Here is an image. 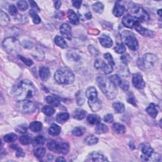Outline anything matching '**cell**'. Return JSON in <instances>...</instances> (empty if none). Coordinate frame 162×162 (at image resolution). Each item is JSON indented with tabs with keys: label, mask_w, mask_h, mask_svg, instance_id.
Segmentation results:
<instances>
[{
	"label": "cell",
	"mask_w": 162,
	"mask_h": 162,
	"mask_svg": "<svg viewBox=\"0 0 162 162\" xmlns=\"http://www.w3.org/2000/svg\"><path fill=\"white\" fill-rule=\"evenodd\" d=\"M146 111L150 116L154 118L157 116L158 113V106L154 103H151L148 106V108L146 109Z\"/></svg>",
	"instance_id": "21"
},
{
	"label": "cell",
	"mask_w": 162,
	"mask_h": 162,
	"mask_svg": "<svg viewBox=\"0 0 162 162\" xmlns=\"http://www.w3.org/2000/svg\"><path fill=\"white\" fill-rule=\"evenodd\" d=\"M45 100L47 103L52 106L58 107L60 105V100L57 98L53 96H47V97H46Z\"/></svg>",
	"instance_id": "25"
},
{
	"label": "cell",
	"mask_w": 162,
	"mask_h": 162,
	"mask_svg": "<svg viewBox=\"0 0 162 162\" xmlns=\"http://www.w3.org/2000/svg\"><path fill=\"white\" fill-rule=\"evenodd\" d=\"M46 142L45 137L43 136H38L35 138L33 141V145L34 146H43Z\"/></svg>",
	"instance_id": "37"
},
{
	"label": "cell",
	"mask_w": 162,
	"mask_h": 162,
	"mask_svg": "<svg viewBox=\"0 0 162 162\" xmlns=\"http://www.w3.org/2000/svg\"><path fill=\"white\" fill-rule=\"evenodd\" d=\"M137 22H138V20L136 19V18L134 16L129 15V14L125 15L122 20L123 25L125 27L130 28V29L133 28Z\"/></svg>",
	"instance_id": "12"
},
{
	"label": "cell",
	"mask_w": 162,
	"mask_h": 162,
	"mask_svg": "<svg viewBox=\"0 0 162 162\" xmlns=\"http://www.w3.org/2000/svg\"><path fill=\"white\" fill-rule=\"evenodd\" d=\"M86 129L83 127H77L73 129L72 134L75 136H81L85 133Z\"/></svg>",
	"instance_id": "43"
},
{
	"label": "cell",
	"mask_w": 162,
	"mask_h": 162,
	"mask_svg": "<svg viewBox=\"0 0 162 162\" xmlns=\"http://www.w3.org/2000/svg\"><path fill=\"white\" fill-rule=\"evenodd\" d=\"M46 154V148H39L34 150V154L38 158H43Z\"/></svg>",
	"instance_id": "42"
},
{
	"label": "cell",
	"mask_w": 162,
	"mask_h": 162,
	"mask_svg": "<svg viewBox=\"0 0 162 162\" xmlns=\"http://www.w3.org/2000/svg\"><path fill=\"white\" fill-rule=\"evenodd\" d=\"M74 7L77 8H80L81 7V5H82V1H73L72 2Z\"/></svg>",
	"instance_id": "58"
},
{
	"label": "cell",
	"mask_w": 162,
	"mask_h": 162,
	"mask_svg": "<svg viewBox=\"0 0 162 162\" xmlns=\"http://www.w3.org/2000/svg\"><path fill=\"white\" fill-rule=\"evenodd\" d=\"M16 157L17 158H20V157H23L25 156V153L23 152V149L22 148H20V147L16 149Z\"/></svg>",
	"instance_id": "55"
},
{
	"label": "cell",
	"mask_w": 162,
	"mask_h": 162,
	"mask_svg": "<svg viewBox=\"0 0 162 162\" xmlns=\"http://www.w3.org/2000/svg\"><path fill=\"white\" fill-rule=\"evenodd\" d=\"M125 8L124 6L120 5L118 3H117L115 4V7H114L113 8V14L115 17H120L122 15H123V14L125 12Z\"/></svg>",
	"instance_id": "22"
},
{
	"label": "cell",
	"mask_w": 162,
	"mask_h": 162,
	"mask_svg": "<svg viewBox=\"0 0 162 162\" xmlns=\"http://www.w3.org/2000/svg\"><path fill=\"white\" fill-rule=\"evenodd\" d=\"M51 76L50 70L47 67H41L39 69V77L43 81H47Z\"/></svg>",
	"instance_id": "18"
},
{
	"label": "cell",
	"mask_w": 162,
	"mask_h": 162,
	"mask_svg": "<svg viewBox=\"0 0 162 162\" xmlns=\"http://www.w3.org/2000/svg\"><path fill=\"white\" fill-rule=\"evenodd\" d=\"M55 80L59 84H70L75 80L74 73L67 67H61L55 74Z\"/></svg>",
	"instance_id": "3"
},
{
	"label": "cell",
	"mask_w": 162,
	"mask_h": 162,
	"mask_svg": "<svg viewBox=\"0 0 162 162\" xmlns=\"http://www.w3.org/2000/svg\"><path fill=\"white\" fill-rule=\"evenodd\" d=\"M127 101L129 102V103L134 105V106H137V101H136L135 97L134 96V95L133 94V93H130L128 94L127 98Z\"/></svg>",
	"instance_id": "51"
},
{
	"label": "cell",
	"mask_w": 162,
	"mask_h": 162,
	"mask_svg": "<svg viewBox=\"0 0 162 162\" xmlns=\"http://www.w3.org/2000/svg\"><path fill=\"white\" fill-rule=\"evenodd\" d=\"M121 60H122V61L125 64H127L128 62L130 61V57L129 55H127V54H126V55H122L121 57Z\"/></svg>",
	"instance_id": "57"
},
{
	"label": "cell",
	"mask_w": 162,
	"mask_h": 162,
	"mask_svg": "<svg viewBox=\"0 0 162 162\" xmlns=\"http://www.w3.org/2000/svg\"><path fill=\"white\" fill-rule=\"evenodd\" d=\"M87 161H106L108 159L105 157L104 155L97 152H92L90 153L88 157Z\"/></svg>",
	"instance_id": "16"
},
{
	"label": "cell",
	"mask_w": 162,
	"mask_h": 162,
	"mask_svg": "<svg viewBox=\"0 0 162 162\" xmlns=\"http://www.w3.org/2000/svg\"><path fill=\"white\" fill-rule=\"evenodd\" d=\"M86 97L88 98V100H93L97 98L98 93L95 87H89L86 90Z\"/></svg>",
	"instance_id": "24"
},
{
	"label": "cell",
	"mask_w": 162,
	"mask_h": 162,
	"mask_svg": "<svg viewBox=\"0 0 162 162\" xmlns=\"http://www.w3.org/2000/svg\"><path fill=\"white\" fill-rule=\"evenodd\" d=\"M96 82L98 87L105 95L110 99H113L116 97L118 93L117 87L104 75H98L96 78Z\"/></svg>",
	"instance_id": "2"
},
{
	"label": "cell",
	"mask_w": 162,
	"mask_h": 162,
	"mask_svg": "<svg viewBox=\"0 0 162 162\" xmlns=\"http://www.w3.org/2000/svg\"><path fill=\"white\" fill-rule=\"evenodd\" d=\"M88 104L93 112H97L101 109V101L98 98L93 100H88Z\"/></svg>",
	"instance_id": "17"
},
{
	"label": "cell",
	"mask_w": 162,
	"mask_h": 162,
	"mask_svg": "<svg viewBox=\"0 0 162 162\" xmlns=\"http://www.w3.org/2000/svg\"><path fill=\"white\" fill-rule=\"evenodd\" d=\"M104 58H105V59L107 61L108 63H109L110 65L112 66V67H113V66H115V62H114L113 58L112 56L111 55V54H110L109 53H105L104 55Z\"/></svg>",
	"instance_id": "48"
},
{
	"label": "cell",
	"mask_w": 162,
	"mask_h": 162,
	"mask_svg": "<svg viewBox=\"0 0 162 162\" xmlns=\"http://www.w3.org/2000/svg\"><path fill=\"white\" fill-rule=\"evenodd\" d=\"M47 147L50 151L63 154H67L69 151V145L67 142L58 143L55 140H51L47 143Z\"/></svg>",
	"instance_id": "6"
},
{
	"label": "cell",
	"mask_w": 162,
	"mask_h": 162,
	"mask_svg": "<svg viewBox=\"0 0 162 162\" xmlns=\"http://www.w3.org/2000/svg\"><path fill=\"white\" fill-rule=\"evenodd\" d=\"M35 93V89L32 82L27 79L22 80L15 86L11 94L17 99L21 101L32 98Z\"/></svg>",
	"instance_id": "1"
},
{
	"label": "cell",
	"mask_w": 162,
	"mask_h": 162,
	"mask_svg": "<svg viewBox=\"0 0 162 162\" xmlns=\"http://www.w3.org/2000/svg\"><path fill=\"white\" fill-rule=\"evenodd\" d=\"M10 148L14 149H17L18 148H19V146H18L17 145H12L10 146Z\"/></svg>",
	"instance_id": "61"
},
{
	"label": "cell",
	"mask_w": 162,
	"mask_h": 162,
	"mask_svg": "<svg viewBox=\"0 0 162 162\" xmlns=\"http://www.w3.org/2000/svg\"><path fill=\"white\" fill-rule=\"evenodd\" d=\"M68 17L72 23H73L74 25L79 24V17L76 14V13L73 10H69L67 12Z\"/></svg>",
	"instance_id": "23"
},
{
	"label": "cell",
	"mask_w": 162,
	"mask_h": 162,
	"mask_svg": "<svg viewBox=\"0 0 162 162\" xmlns=\"http://www.w3.org/2000/svg\"><path fill=\"white\" fill-rule=\"evenodd\" d=\"M55 43L57 46L60 47L61 48L65 49L67 47V44L65 39L62 37L59 36V35H57V36L55 38Z\"/></svg>",
	"instance_id": "33"
},
{
	"label": "cell",
	"mask_w": 162,
	"mask_h": 162,
	"mask_svg": "<svg viewBox=\"0 0 162 162\" xmlns=\"http://www.w3.org/2000/svg\"><path fill=\"white\" fill-rule=\"evenodd\" d=\"M17 136L14 133H10L3 137V140L7 142H13L17 139Z\"/></svg>",
	"instance_id": "40"
},
{
	"label": "cell",
	"mask_w": 162,
	"mask_h": 162,
	"mask_svg": "<svg viewBox=\"0 0 162 162\" xmlns=\"http://www.w3.org/2000/svg\"><path fill=\"white\" fill-rule=\"evenodd\" d=\"M94 67L98 70H103L106 74H109L113 72V67L109 63H106L101 60H96L94 63Z\"/></svg>",
	"instance_id": "9"
},
{
	"label": "cell",
	"mask_w": 162,
	"mask_h": 162,
	"mask_svg": "<svg viewBox=\"0 0 162 162\" xmlns=\"http://www.w3.org/2000/svg\"><path fill=\"white\" fill-rule=\"evenodd\" d=\"M109 79L117 87L120 86V85H121L122 79L117 75H113L109 77Z\"/></svg>",
	"instance_id": "44"
},
{
	"label": "cell",
	"mask_w": 162,
	"mask_h": 162,
	"mask_svg": "<svg viewBox=\"0 0 162 162\" xmlns=\"http://www.w3.org/2000/svg\"><path fill=\"white\" fill-rule=\"evenodd\" d=\"M157 57L153 54L147 53L138 60L137 64L141 69L145 70L146 69H151L157 62Z\"/></svg>",
	"instance_id": "5"
},
{
	"label": "cell",
	"mask_w": 162,
	"mask_h": 162,
	"mask_svg": "<svg viewBox=\"0 0 162 162\" xmlns=\"http://www.w3.org/2000/svg\"><path fill=\"white\" fill-rule=\"evenodd\" d=\"M17 7L19 10L22 11H25L28 9L29 5L26 1H19L17 3Z\"/></svg>",
	"instance_id": "47"
},
{
	"label": "cell",
	"mask_w": 162,
	"mask_h": 162,
	"mask_svg": "<svg viewBox=\"0 0 162 162\" xmlns=\"http://www.w3.org/2000/svg\"><path fill=\"white\" fill-rule=\"evenodd\" d=\"M4 49L8 53L17 54L20 50V43L15 38L9 37L5 39L3 42Z\"/></svg>",
	"instance_id": "4"
},
{
	"label": "cell",
	"mask_w": 162,
	"mask_h": 162,
	"mask_svg": "<svg viewBox=\"0 0 162 162\" xmlns=\"http://www.w3.org/2000/svg\"><path fill=\"white\" fill-rule=\"evenodd\" d=\"M18 57H19V58L21 60L23 63H24L27 66H28V67H31V66H32L33 65V61L31 59L25 58V57H22V55H19L18 56Z\"/></svg>",
	"instance_id": "50"
},
{
	"label": "cell",
	"mask_w": 162,
	"mask_h": 162,
	"mask_svg": "<svg viewBox=\"0 0 162 162\" xmlns=\"http://www.w3.org/2000/svg\"><path fill=\"white\" fill-rule=\"evenodd\" d=\"M29 14H30V15H31V17L32 18V20L34 23H35V24H38V23L41 22V18L39 17V15L37 14L36 12H35V11L31 10V11H30Z\"/></svg>",
	"instance_id": "45"
},
{
	"label": "cell",
	"mask_w": 162,
	"mask_h": 162,
	"mask_svg": "<svg viewBox=\"0 0 162 162\" xmlns=\"http://www.w3.org/2000/svg\"><path fill=\"white\" fill-rule=\"evenodd\" d=\"M10 18L7 14L3 12V11H1V12H0V23H1V25L2 26H7L10 23Z\"/></svg>",
	"instance_id": "31"
},
{
	"label": "cell",
	"mask_w": 162,
	"mask_h": 162,
	"mask_svg": "<svg viewBox=\"0 0 162 162\" xmlns=\"http://www.w3.org/2000/svg\"><path fill=\"white\" fill-rule=\"evenodd\" d=\"M93 10L96 13L101 14L104 10V5L101 2H97L93 5Z\"/></svg>",
	"instance_id": "39"
},
{
	"label": "cell",
	"mask_w": 162,
	"mask_h": 162,
	"mask_svg": "<svg viewBox=\"0 0 162 162\" xmlns=\"http://www.w3.org/2000/svg\"><path fill=\"white\" fill-rule=\"evenodd\" d=\"M60 132H61L60 127L55 124H53L48 129L49 134L50 135L55 136L59 135L60 133Z\"/></svg>",
	"instance_id": "29"
},
{
	"label": "cell",
	"mask_w": 162,
	"mask_h": 162,
	"mask_svg": "<svg viewBox=\"0 0 162 162\" xmlns=\"http://www.w3.org/2000/svg\"><path fill=\"white\" fill-rule=\"evenodd\" d=\"M84 142L86 144V145L89 146H92L96 145V144L98 142V139L95 137L94 135H91L87 136L86 139H84Z\"/></svg>",
	"instance_id": "35"
},
{
	"label": "cell",
	"mask_w": 162,
	"mask_h": 162,
	"mask_svg": "<svg viewBox=\"0 0 162 162\" xmlns=\"http://www.w3.org/2000/svg\"><path fill=\"white\" fill-rule=\"evenodd\" d=\"M100 44L105 47H110L113 45L112 39L106 35H102L99 38Z\"/></svg>",
	"instance_id": "19"
},
{
	"label": "cell",
	"mask_w": 162,
	"mask_h": 162,
	"mask_svg": "<svg viewBox=\"0 0 162 162\" xmlns=\"http://www.w3.org/2000/svg\"><path fill=\"white\" fill-rule=\"evenodd\" d=\"M8 11L9 13L11 15H15L17 14V9L16 8V7L14 5H11L10 6V7L8 8Z\"/></svg>",
	"instance_id": "53"
},
{
	"label": "cell",
	"mask_w": 162,
	"mask_h": 162,
	"mask_svg": "<svg viewBox=\"0 0 162 162\" xmlns=\"http://www.w3.org/2000/svg\"><path fill=\"white\" fill-rule=\"evenodd\" d=\"M104 121L106 123H112L113 121V117L112 114H108L104 117Z\"/></svg>",
	"instance_id": "56"
},
{
	"label": "cell",
	"mask_w": 162,
	"mask_h": 162,
	"mask_svg": "<svg viewBox=\"0 0 162 162\" xmlns=\"http://www.w3.org/2000/svg\"><path fill=\"white\" fill-rule=\"evenodd\" d=\"M69 118V114L68 113H60L57 115L56 120L59 124H63Z\"/></svg>",
	"instance_id": "30"
},
{
	"label": "cell",
	"mask_w": 162,
	"mask_h": 162,
	"mask_svg": "<svg viewBox=\"0 0 162 162\" xmlns=\"http://www.w3.org/2000/svg\"><path fill=\"white\" fill-rule=\"evenodd\" d=\"M60 33L63 36L69 40L72 39V29L68 23H63L60 28Z\"/></svg>",
	"instance_id": "15"
},
{
	"label": "cell",
	"mask_w": 162,
	"mask_h": 162,
	"mask_svg": "<svg viewBox=\"0 0 162 162\" xmlns=\"http://www.w3.org/2000/svg\"><path fill=\"white\" fill-rule=\"evenodd\" d=\"M134 17L138 21H147L149 19V14L147 11L141 7H135L132 9Z\"/></svg>",
	"instance_id": "8"
},
{
	"label": "cell",
	"mask_w": 162,
	"mask_h": 162,
	"mask_svg": "<svg viewBox=\"0 0 162 162\" xmlns=\"http://www.w3.org/2000/svg\"><path fill=\"white\" fill-rule=\"evenodd\" d=\"M29 3L30 4H31V6L32 7V10L35 11V12H39V11H40V9L38 7V6L37 5V3L34 1H30Z\"/></svg>",
	"instance_id": "54"
},
{
	"label": "cell",
	"mask_w": 162,
	"mask_h": 162,
	"mask_svg": "<svg viewBox=\"0 0 162 162\" xmlns=\"http://www.w3.org/2000/svg\"><path fill=\"white\" fill-rule=\"evenodd\" d=\"M114 50L118 54H123L125 52V47L122 43H118L117 46L114 47Z\"/></svg>",
	"instance_id": "46"
},
{
	"label": "cell",
	"mask_w": 162,
	"mask_h": 162,
	"mask_svg": "<svg viewBox=\"0 0 162 162\" xmlns=\"http://www.w3.org/2000/svg\"><path fill=\"white\" fill-rule=\"evenodd\" d=\"M42 112L44 113L47 116H51L53 115L55 112V109L51 106H44L43 109H42Z\"/></svg>",
	"instance_id": "41"
},
{
	"label": "cell",
	"mask_w": 162,
	"mask_h": 162,
	"mask_svg": "<svg viewBox=\"0 0 162 162\" xmlns=\"http://www.w3.org/2000/svg\"><path fill=\"white\" fill-rule=\"evenodd\" d=\"M113 129L114 131L117 134H124L125 132V126L122 124L115 123L113 125Z\"/></svg>",
	"instance_id": "36"
},
{
	"label": "cell",
	"mask_w": 162,
	"mask_h": 162,
	"mask_svg": "<svg viewBox=\"0 0 162 162\" xmlns=\"http://www.w3.org/2000/svg\"><path fill=\"white\" fill-rule=\"evenodd\" d=\"M134 27H135L136 31L141 35H143V36H145V37H153V35H154L153 32L151 31H150V30L141 26L140 24V22L139 21L136 22Z\"/></svg>",
	"instance_id": "13"
},
{
	"label": "cell",
	"mask_w": 162,
	"mask_h": 162,
	"mask_svg": "<svg viewBox=\"0 0 162 162\" xmlns=\"http://www.w3.org/2000/svg\"><path fill=\"white\" fill-rule=\"evenodd\" d=\"M20 142L23 145H28L33 142L34 139L32 136L29 135H25L22 136L20 137L19 139Z\"/></svg>",
	"instance_id": "32"
},
{
	"label": "cell",
	"mask_w": 162,
	"mask_h": 162,
	"mask_svg": "<svg viewBox=\"0 0 162 162\" xmlns=\"http://www.w3.org/2000/svg\"><path fill=\"white\" fill-rule=\"evenodd\" d=\"M87 122L92 125H98L101 122V118L99 115H95V114H91L89 115L87 118Z\"/></svg>",
	"instance_id": "28"
},
{
	"label": "cell",
	"mask_w": 162,
	"mask_h": 162,
	"mask_svg": "<svg viewBox=\"0 0 162 162\" xmlns=\"http://www.w3.org/2000/svg\"><path fill=\"white\" fill-rule=\"evenodd\" d=\"M120 86H121V87L124 90V91H128V89L129 88V83L127 81H125V80L122 81V80Z\"/></svg>",
	"instance_id": "52"
},
{
	"label": "cell",
	"mask_w": 162,
	"mask_h": 162,
	"mask_svg": "<svg viewBox=\"0 0 162 162\" xmlns=\"http://www.w3.org/2000/svg\"><path fill=\"white\" fill-rule=\"evenodd\" d=\"M141 151L143 154L141 157L145 160L147 161L153 155V149L148 144H143L141 147Z\"/></svg>",
	"instance_id": "14"
},
{
	"label": "cell",
	"mask_w": 162,
	"mask_h": 162,
	"mask_svg": "<svg viewBox=\"0 0 162 162\" xmlns=\"http://www.w3.org/2000/svg\"><path fill=\"white\" fill-rule=\"evenodd\" d=\"M132 81H133V85L137 89H141L145 87V82L143 79L142 75L139 73L133 74Z\"/></svg>",
	"instance_id": "11"
},
{
	"label": "cell",
	"mask_w": 162,
	"mask_h": 162,
	"mask_svg": "<svg viewBox=\"0 0 162 162\" xmlns=\"http://www.w3.org/2000/svg\"><path fill=\"white\" fill-rule=\"evenodd\" d=\"M125 43L132 51H136L139 48L137 39L133 35H128L125 38Z\"/></svg>",
	"instance_id": "10"
},
{
	"label": "cell",
	"mask_w": 162,
	"mask_h": 162,
	"mask_svg": "<svg viewBox=\"0 0 162 162\" xmlns=\"http://www.w3.org/2000/svg\"><path fill=\"white\" fill-rule=\"evenodd\" d=\"M86 112L81 109H76L73 113V117L77 120H82L86 117Z\"/></svg>",
	"instance_id": "27"
},
{
	"label": "cell",
	"mask_w": 162,
	"mask_h": 162,
	"mask_svg": "<svg viewBox=\"0 0 162 162\" xmlns=\"http://www.w3.org/2000/svg\"><path fill=\"white\" fill-rule=\"evenodd\" d=\"M130 147L132 149H134L135 148V146L134 145V143L133 142H130Z\"/></svg>",
	"instance_id": "62"
},
{
	"label": "cell",
	"mask_w": 162,
	"mask_h": 162,
	"mask_svg": "<svg viewBox=\"0 0 162 162\" xmlns=\"http://www.w3.org/2000/svg\"><path fill=\"white\" fill-rule=\"evenodd\" d=\"M15 130L18 132V133H21V134L26 133L27 130V124H22V125L17 126L15 129Z\"/></svg>",
	"instance_id": "49"
},
{
	"label": "cell",
	"mask_w": 162,
	"mask_h": 162,
	"mask_svg": "<svg viewBox=\"0 0 162 162\" xmlns=\"http://www.w3.org/2000/svg\"><path fill=\"white\" fill-rule=\"evenodd\" d=\"M57 161H66V160L63 157H58L57 160Z\"/></svg>",
	"instance_id": "60"
},
{
	"label": "cell",
	"mask_w": 162,
	"mask_h": 162,
	"mask_svg": "<svg viewBox=\"0 0 162 162\" xmlns=\"http://www.w3.org/2000/svg\"><path fill=\"white\" fill-rule=\"evenodd\" d=\"M54 5H55V7L57 10H59L61 7L62 3L60 1H55L54 2Z\"/></svg>",
	"instance_id": "59"
},
{
	"label": "cell",
	"mask_w": 162,
	"mask_h": 162,
	"mask_svg": "<svg viewBox=\"0 0 162 162\" xmlns=\"http://www.w3.org/2000/svg\"><path fill=\"white\" fill-rule=\"evenodd\" d=\"M113 107L115 111L118 113H122L125 111V106L120 102H116L113 104Z\"/></svg>",
	"instance_id": "38"
},
{
	"label": "cell",
	"mask_w": 162,
	"mask_h": 162,
	"mask_svg": "<svg viewBox=\"0 0 162 162\" xmlns=\"http://www.w3.org/2000/svg\"><path fill=\"white\" fill-rule=\"evenodd\" d=\"M161 10H159L158 11V14H159V15L161 17Z\"/></svg>",
	"instance_id": "63"
},
{
	"label": "cell",
	"mask_w": 162,
	"mask_h": 162,
	"mask_svg": "<svg viewBox=\"0 0 162 162\" xmlns=\"http://www.w3.org/2000/svg\"><path fill=\"white\" fill-rule=\"evenodd\" d=\"M17 107L21 112L24 113H32L36 109L34 103L28 99L19 101L17 103Z\"/></svg>",
	"instance_id": "7"
},
{
	"label": "cell",
	"mask_w": 162,
	"mask_h": 162,
	"mask_svg": "<svg viewBox=\"0 0 162 162\" xmlns=\"http://www.w3.org/2000/svg\"><path fill=\"white\" fill-rule=\"evenodd\" d=\"M96 133L98 134H101L107 133L109 131V128L107 126L103 124H98L95 129Z\"/></svg>",
	"instance_id": "34"
},
{
	"label": "cell",
	"mask_w": 162,
	"mask_h": 162,
	"mask_svg": "<svg viewBox=\"0 0 162 162\" xmlns=\"http://www.w3.org/2000/svg\"><path fill=\"white\" fill-rule=\"evenodd\" d=\"M42 127H43V125L39 121L32 122L29 125L30 130L34 133H38V132L41 131L42 130Z\"/></svg>",
	"instance_id": "26"
},
{
	"label": "cell",
	"mask_w": 162,
	"mask_h": 162,
	"mask_svg": "<svg viewBox=\"0 0 162 162\" xmlns=\"http://www.w3.org/2000/svg\"><path fill=\"white\" fill-rule=\"evenodd\" d=\"M87 7L86 6H84V7L81 8V10H80L79 11V14H80V17L81 19L83 20H89L91 19L92 18V15L91 13L90 12V11L89 10L88 8H87Z\"/></svg>",
	"instance_id": "20"
}]
</instances>
